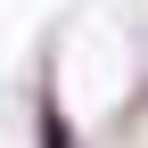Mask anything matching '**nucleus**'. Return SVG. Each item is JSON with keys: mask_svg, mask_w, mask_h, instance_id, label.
Masks as SVG:
<instances>
[{"mask_svg": "<svg viewBox=\"0 0 148 148\" xmlns=\"http://www.w3.org/2000/svg\"><path fill=\"white\" fill-rule=\"evenodd\" d=\"M41 140H49V148H74V140H66V123L49 115V107H41Z\"/></svg>", "mask_w": 148, "mask_h": 148, "instance_id": "1", "label": "nucleus"}]
</instances>
